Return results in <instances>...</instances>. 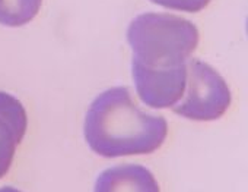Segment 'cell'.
Masks as SVG:
<instances>
[{
	"label": "cell",
	"mask_w": 248,
	"mask_h": 192,
	"mask_svg": "<svg viewBox=\"0 0 248 192\" xmlns=\"http://www.w3.org/2000/svg\"><path fill=\"white\" fill-rule=\"evenodd\" d=\"M83 132L93 153L115 158L156 151L167 138L168 123L164 116L140 110L129 88L114 87L92 102Z\"/></svg>",
	"instance_id": "6da1fadb"
},
{
	"label": "cell",
	"mask_w": 248,
	"mask_h": 192,
	"mask_svg": "<svg viewBox=\"0 0 248 192\" xmlns=\"http://www.w3.org/2000/svg\"><path fill=\"white\" fill-rule=\"evenodd\" d=\"M133 62L155 69L186 65L199 44L197 27L170 14L148 12L135 18L127 30Z\"/></svg>",
	"instance_id": "7a4b0ae2"
},
{
	"label": "cell",
	"mask_w": 248,
	"mask_h": 192,
	"mask_svg": "<svg viewBox=\"0 0 248 192\" xmlns=\"http://www.w3.org/2000/svg\"><path fill=\"white\" fill-rule=\"evenodd\" d=\"M187 92L172 110L191 121H216L231 105V91L226 81L206 62L188 59Z\"/></svg>",
	"instance_id": "3957f363"
},
{
	"label": "cell",
	"mask_w": 248,
	"mask_h": 192,
	"mask_svg": "<svg viewBox=\"0 0 248 192\" xmlns=\"http://www.w3.org/2000/svg\"><path fill=\"white\" fill-rule=\"evenodd\" d=\"M132 70L139 97L149 107H172L186 92L187 63L175 68L155 69L133 62Z\"/></svg>",
	"instance_id": "277c9868"
},
{
	"label": "cell",
	"mask_w": 248,
	"mask_h": 192,
	"mask_svg": "<svg viewBox=\"0 0 248 192\" xmlns=\"http://www.w3.org/2000/svg\"><path fill=\"white\" fill-rule=\"evenodd\" d=\"M28 126V116L22 103L14 95L0 91V179L12 166L16 147Z\"/></svg>",
	"instance_id": "5b68a950"
},
{
	"label": "cell",
	"mask_w": 248,
	"mask_h": 192,
	"mask_svg": "<svg viewBox=\"0 0 248 192\" xmlns=\"http://www.w3.org/2000/svg\"><path fill=\"white\" fill-rule=\"evenodd\" d=\"M93 192H159V185L146 167L120 164L98 176Z\"/></svg>",
	"instance_id": "8992f818"
},
{
	"label": "cell",
	"mask_w": 248,
	"mask_h": 192,
	"mask_svg": "<svg viewBox=\"0 0 248 192\" xmlns=\"http://www.w3.org/2000/svg\"><path fill=\"white\" fill-rule=\"evenodd\" d=\"M43 0H0V24L22 27L31 22L41 8Z\"/></svg>",
	"instance_id": "52a82bcc"
},
{
	"label": "cell",
	"mask_w": 248,
	"mask_h": 192,
	"mask_svg": "<svg viewBox=\"0 0 248 192\" xmlns=\"http://www.w3.org/2000/svg\"><path fill=\"white\" fill-rule=\"evenodd\" d=\"M152 2L168 9L194 14L204 9L210 3V0H152Z\"/></svg>",
	"instance_id": "ba28073f"
},
{
	"label": "cell",
	"mask_w": 248,
	"mask_h": 192,
	"mask_svg": "<svg viewBox=\"0 0 248 192\" xmlns=\"http://www.w3.org/2000/svg\"><path fill=\"white\" fill-rule=\"evenodd\" d=\"M0 192H21V191H18L16 188H12V186H3V188H0Z\"/></svg>",
	"instance_id": "9c48e42d"
}]
</instances>
